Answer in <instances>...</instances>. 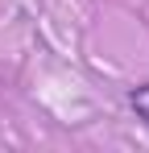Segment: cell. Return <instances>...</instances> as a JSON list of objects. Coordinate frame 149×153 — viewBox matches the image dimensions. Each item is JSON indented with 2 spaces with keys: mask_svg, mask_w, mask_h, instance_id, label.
Masks as SVG:
<instances>
[{
  "mask_svg": "<svg viewBox=\"0 0 149 153\" xmlns=\"http://www.w3.org/2000/svg\"><path fill=\"white\" fill-rule=\"evenodd\" d=\"M128 108L137 112V120H141V124H149V83H141V87H133V91H128Z\"/></svg>",
  "mask_w": 149,
  "mask_h": 153,
  "instance_id": "1",
  "label": "cell"
}]
</instances>
